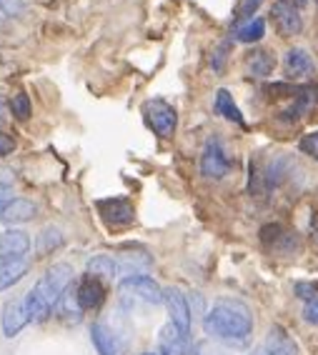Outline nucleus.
<instances>
[{"instance_id": "2f4dec72", "label": "nucleus", "mask_w": 318, "mask_h": 355, "mask_svg": "<svg viewBox=\"0 0 318 355\" xmlns=\"http://www.w3.org/2000/svg\"><path fill=\"white\" fill-rule=\"evenodd\" d=\"M303 318H306V323L318 325V300H311V303H306Z\"/></svg>"}, {"instance_id": "bb28decb", "label": "nucleus", "mask_w": 318, "mask_h": 355, "mask_svg": "<svg viewBox=\"0 0 318 355\" xmlns=\"http://www.w3.org/2000/svg\"><path fill=\"white\" fill-rule=\"evenodd\" d=\"M228 51H231V43H221L216 48V53H213V58H210V65H213L216 73H221L223 65H226V60H228Z\"/></svg>"}, {"instance_id": "dca6fc26", "label": "nucleus", "mask_w": 318, "mask_h": 355, "mask_svg": "<svg viewBox=\"0 0 318 355\" xmlns=\"http://www.w3.org/2000/svg\"><path fill=\"white\" fill-rule=\"evenodd\" d=\"M213 108H216V113L221 115V118H226V121L235 123V125H246V121H243V113L238 110V105H235L233 96H231V90H226V88L216 90Z\"/></svg>"}, {"instance_id": "a878e982", "label": "nucleus", "mask_w": 318, "mask_h": 355, "mask_svg": "<svg viewBox=\"0 0 318 355\" xmlns=\"http://www.w3.org/2000/svg\"><path fill=\"white\" fill-rule=\"evenodd\" d=\"M299 148L306 153V155H311L313 160H318V133H308L301 138Z\"/></svg>"}, {"instance_id": "9d476101", "label": "nucleus", "mask_w": 318, "mask_h": 355, "mask_svg": "<svg viewBox=\"0 0 318 355\" xmlns=\"http://www.w3.org/2000/svg\"><path fill=\"white\" fill-rule=\"evenodd\" d=\"M76 298L81 311H98L106 300V288L96 275H85L76 288Z\"/></svg>"}, {"instance_id": "72a5a7b5", "label": "nucleus", "mask_w": 318, "mask_h": 355, "mask_svg": "<svg viewBox=\"0 0 318 355\" xmlns=\"http://www.w3.org/2000/svg\"><path fill=\"white\" fill-rule=\"evenodd\" d=\"M283 3H288V6H293V8H306V3H308V0H283Z\"/></svg>"}, {"instance_id": "f257e3e1", "label": "nucleus", "mask_w": 318, "mask_h": 355, "mask_svg": "<svg viewBox=\"0 0 318 355\" xmlns=\"http://www.w3.org/2000/svg\"><path fill=\"white\" fill-rule=\"evenodd\" d=\"M203 328L213 340L243 348L253 336V313L243 300L221 298L203 318Z\"/></svg>"}, {"instance_id": "5701e85b", "label": "nucleus", "mask_w": 318, "mask_h": 355, "mask_svg": "<svg viewBox=\"0 0 318 355\" xmlns=\"http://www.w3.org/2000/svg\"><path fill=\"white\" fill-rule=\"evenodd\" d=\"M60 245H63V233H60L58 228H53V225H48V228L40 230L38 241H35V248H38L40 255L53 253V250H58Z\"/></svg>"}, {"instance_id": "ddd939ff", "label": "nucleus", "mask_w": 318, "mask_h": 355, "mask_svg": "<svg viewBox=\"0 0 318 355\" xmlns=\"http://www.w3.org/2000/svg\"><path fill=\"white\" fill-rule=\"evenodd\" d=\"M90 340L96 345L98 355H121L123 353V343L121 338L115 336L113 328L106 323H96L90 328Z\"/></svg>"}, {"instance_id": "7c9ffc66", "label": "nucleus", "mask_w": 318, "mask_h": 355, "mask_svg": "<svg viewBox=\"0 0 318 355\" xmlns=\"http://www.w3.org/2000/svg\"><path fill=\"white\" fill-rule=\"evenodd\" d=\"M13 150H15V140L10 138L8 133H3V130H0V158L10 155Z\"/></svg>"}, {"instance_id": "6e6552de", "label": "nucleus", "mask_w": 318, "mask_h": 355, "mask_svg": "<svg viewBox=\"0 0 318 355\" xmlns=\"http://www.w3.org/2000/svg\"><path fill=\"white\" fill-rule=\"evenodd\" d=\"M271 15H274V23H276V28H278V33L281 35H286V38L299 35L301 28H303L301 10L299 8L288 6V3H283V0H276L274 8H271Z\"/></svg>"}, {"instance_id": "39448f33", "label": "nucleus", "mask_w": 318, "mask_h": 355, "mask_svg": "<svg viewBox=\"0 0 318 355\" xmlns=\"http://www.w3.org/2000/svg\"><path fill=\"white\" fill-rule=\"evenodd\" d=\"M121 293L126 298L143 300V303H151V305L163 303V288L153 278H148V275H128V278H123Z\"/></svg>"}, {"instance_id": "0eeeda50", "label": "nucleus", "mask_w": 318, "mask_h": 355, "mask_svg": "<svg viewBox=\"0 0 318 355\" xmlns=\"http://www.w3.org/2000/svg\"><path fill=\"white\" fill-rule=\"evenodd\" d=\"M163 303L168 308V315H171V323L178 325L181 330L191 333V305H188V298L178 288H166L163 291Z\"/></svg>"}, {"instance_id": "4be33fe9", "label": "nucleus", "mask_w": 318, "mask_h": 355, "mask_svg": "<svg viewBox=\"0 0 318 355\" xmlns=\"http://www.w3.org/2000/svg\"><path fill=\"white\" fill-rule=\"evenodd\" d=\"M235 40H241V43H258V40L266 35V20L263 18H251L241 26H235L233 31Z\"/></svg>"}, {"instance_id": "423d86ee", "label": "nucleus", "mask_w": 318, "mask_h": 355, "mask_svg": "<svg viewBox=\"0 0 318 355\" xmlns=\"http://www.w3.org/2000/svg\"><path fill=\"white\" fill-rule=\"evenodd\" d=\"M98 213L113 228L131 225L135 220V210L126 198H106V200H98Z\"/></svg>"}, {"instance_id": "f03ea898", "label": "nucleus", "mask_w": 318, "mask_h": 355, "mask_svg": "<svg viewBox=\"0 0 318 355\" xmlns=\"http://www.w3.org/2000/svg\"><path fill=\"white\" fill-rule=\"evenodd\" d=\"M143 118H146L148 128L160 138H171L176 133V125H178V113L163 98H151L143 103Z\"/></svg>"}, {"instance_id": "c756f323", "label": "nucleus", "mask_w": 318, "mask_h": 355, "mask_svg": "<svg viewBox=\"0 0 318 355\" xmlns=\"http://www.w3.org/2000/svg\"><path fill=\"white\" fill-rule=\"evenodd\" d=\"M23 10V0H0V13L18 15Z\"/></svg>"}, {"instance_id": "6ab92c4d", "label": "nucleus", "mask_w": 318, "mask_h": 355, "mask_svg": "<svg viewBox=\"0 0 318 355\" xmlns=\"http://www.w3.org/2000/svg\"><path fill=\"white\" fill-rule=\"evenodd\" d=\"M35 213H38V208L31 203V200H23V198H18V200H10V205H8L6 210H3V220L8 223V225H13V223H28L35 218Z\"/></svg>"}, {"instance_id": "1a4fd4ad", "label": "nucleus", "mask_w": 318, "mask_h": 355, "mask_svg": "<svg viewBox=\"0 0 318 355\" xmlns=\"http://www.w3.org/2000/svg\"><path fill=\"white\" fill-rule=\"evenodd\" d=\"M283 70L291 80H308L316 73V63L306 48H291L283 58Z\"/></svg>"}, {"instance_id": "c85d7f7f", "label": "nucleus", "mask_w": 318, "mask_h": 355, "mask_svg": "<svg viewBox=\"0 0 318 355\" xmlns=\"http://www.w3.org/2000/svg\"><path fill=\"white\" fill-rule=\"evenodd\" d=\"M193 355H228V353L221 345H216V343H201V345H196Z\"/></svg>"}, {"instance_id": "9b49d317", "label": "nucleus", "mask_w": 318, "mask_h": 355, "mask_svg": "<svg viewBox=\"0 0 318 355\" xmlns=\"http://www.w3.org/2000/svg\"><path fill=\"white\" fill-rule=\"evenodd\" d=\"M158 348L160 355H185L188 353V333L181 330L178 325L168 323L158 333Z\"/></svg>"}, {"instance_id": "7ed1b4c3", "label": "nucleus", "mask_w": 318, "mask_h": 355, "mask_svg": "<svg viewBox=\"0 0 318 355\" xmlns=\"http://www.w3.org/2000/svg\"><path fill=\"white\" fill-rule=\"evenodd\" d=\"M231 168H233V163H231V155L226 153V146L221 143V138L210 135L206 140L203 153H201V175L210 178V180H221V178L228 175Z\"/></svg>"}, {"instance_id": "412c9836", "label": "nucleus", "mask_w": 318, "mask_h": 355, "mask_svg": "<svg viewBox=\"0 0 318 355\" xmlns=\"http://www.w3.org/2000/svg\"><path fill=\"white\" fill-rule=\"evenodd\" d=\"M23 303H26V311H28V318L31 320H35V323H43L45 318L51 315V308L53 305L48 303V300L40 295L35 288H31V291L26 293V298H23Z\"/></svg>"}, {"instance_id": "f3484780", "label": "nucleus", "mask_w": 318, "mask_h": 355, "mask_svg": "<svg viewBox=\"0 0 318 355\" xmlns=\"http://www.w3.org/2000/svg\"><path fill=\"white\" fill-rule=\"evenodd\" d=\"M256 355H299V348H296V343L286 333L274 330L266 345H261V348L256 350Z\"/></svg>"}, {"instance_id": "f704fd0d", "label": "nucleus", "mask_w": 318, "mask_h": 355, "mask_svg": "<svg viewBox=\"0 0 318 355\" xmlns=\"http://www.w3.org/2000/svg\"><path fill=\"white\" fill-rule=\"evenodd\" d=\"M143 355H153V353H143Z\"/></svg>"}, {"instance_id": "2eb2a0df", "label": "nucleus", "mask_w": 318, "mask_h": 355, "mask_svg": "<svg viewBox=\"0 0 318 355\" xmlns=\"http://www.w3.org/2000/svg\"><path fill=\"white\" fill-rule=\"evenodd\" d=\"M31 250V238L23 230H6L0 235V253L3 255H15V258H23V255Z\"/></svg>"}, {"instance_id": "20e7f679", "label": "nucleus", "mask_w": 318, "mask_h": 355, "mask_svg": "<svg viewBox=\"0 0 318 355\" xmlns=\"http://www.w3.org/2000/svg\"><path fill=\"white\" fill-rule=\"evenodd\" d=\"M70 280H73V268H70L68 263H56V266L35 283V291H38L51 305H56V303H60V298L68 293Z\"/></svg>"}, {"instance_id": "393cba45", "label": "nucleus", "mask_w": 318, "mask_h": 355, "mask_svg": "<svg viewBox=\"0 0 318 355\" xmlns=\"http://www.w3.org/2000/svg\"><path fill=\"white\" fill-rule=\"evenodd\" d=\"M263 0H243L241 8H238V15H235V20H238V26L241 23H246V20H251L256 15V10L261 8Z\"/></svg>"}, {"instance_id": "473e14b6", "label": "nucleus", "mask_w": 318, "mask_h": 355, "mask_svg": "<svg viewBox=\"0 0 318 355\" xmlns=\"http://www.w3.org/2000/svg\"><path fill=\"white\" fill-rule=\"evenodd\" d=\"M10 198H13V196H10V188L0 183V216H3V210L10 205Z\"/></svg>"}, {"instance_id": "4468645a", "label": "nucleus", "mask_w": 318, "mask_h": 355, "mask_svg": "<svg viewBox=\"0 0 318 355\" xmlns=\"http://www.w3.org/2000/svg\"><path fill=\"white\" fill-rule=\"evenodd\" d=\"M28 273V260L15 255H0V291H8Z\"/></svg>"}, {"instance_id": "b1692460", "label": "nucleus", "mask_w": 318, "mask_h": 355, "mask_svg": "<svg viewBox=\"0 0 318 355\" xmlns=\"http://www.w3.org/2000/svg\"><path fill=\"white\" fill-rule=\"evenodd\" d=\"M10 110H13V115L18 118V121H26L28 115H31V101H28L26 93L13 96V101H10Z\"/></svg>"}, {"instance_id": "aec40b11", "label": "nucleus", "mask_w": 318, "mask_h": 355, "mask_svg": "<svg viewBox=\"0 0 318 355\" xmlns=\"http://www.w3.org/2000/svg\"><path fill=\"white\" fill-rule=\"evenodd\" d=\"M88 275L115 278V275H121V260H115L113 255H96L88 260Z\"/></svg>"}, {"instance_id": "a211bd4d", "label": "nucleus", "mask_w": 318, "mask_h": 355, "mask_svg": "<svg viewBox=\"0 0 318 355\" xmlns=\"http://www.w3.org/2000/svg\"><path fill=\"white\" fill-rule=\"evenodd\" d=\"M246 68L253 78H268L276 68V58L271 51H253L246 58Z\"/></svg>"}, {"instance_id": "f8f14e48", "label": "nucleus", "mask_w": 318, "mask_h": 355, "mask_svg": "<svg viewBox=\"0 0 318 355\" xmlns=\"http://www.w3.org/2000/svg\"><path fill=\"white\" fill-rule=\"evenodd\" d=\"M31 320L26 311V303L23 300H8L3 305V333L6 338H15L20 330L26 328V323Z\"/></svg>"}, {"instance_id": "cd10ccee", "label": "nucleus", "mask_w": 318, "mask_h": 355, "mask_svg": "<svg viewBox=\"0 0 318 355\" xmlns=\"http://www.w3.org/2000/svg\"><path fill=\"white\" fill-rule=\"evenodd\" d=\"M296 295L306 303H311V300H318V286L316 283H299L296 286Z\"/></svg>"}]
</instances>
